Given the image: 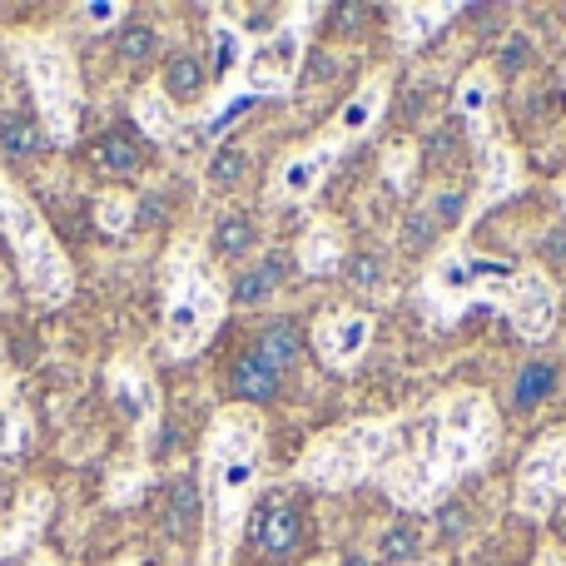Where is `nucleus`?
I'll use <instances>...</instances> for the list:
<instances>
[{"mask_svg":"<svg viewBox=\"0 0 566 566\" xmlns=\"http://www.w3.org/2000/svg\"><path fill=\"white\" fill-rule=\"evenodd\" d=\"M497 452V408L488 392H458L442 408L398 422V448L382 468V488L398 507H432L458 478Z\"/></svg>","mask_w":566,"mask_h":566,"instance_id":"nucleus-1","label":"nucleus"},{"mask_svg":"<svg viewBox=\"0 0 566 566\" xmlns=\"http://www.w3.org/2000/svg\"><path fill=\"white\" fill-rule=\"evenodd\" d=\"M224 289L209 274L195 239H179L165 264V358H189L214 338L224 318Z\"/></svg>","mask_w":566,"mask_h":566,"instance_id":"nucleus-2","label":"nucleus"},{"mask_svg":"<svg viewBox=\"0 0 566 566\" xmlns=\"http://www.w3.org/2000/svg\"><path fill=\"white\" fill-rule=\"evenodd\" d=\"M0 234H6V244L15 249L20 279H25L30 298H35L40 308H60V303L75 293V269H70L60 239L50 234L40 209L20 195V185L6 175V169H0Z\"/></svg>","mask_w":566,"mask_h":566,"instance_id":"nucleus-3","label":"nucleus"},{"mask_svg":"<svg viewBox=\"0 0 566 566\" xmlns=\"http://www.w3.org/2000/svg\"><path fill=\"white\" fill-rule=\"evenodd\" d=\"M259 442H264V428H259V418L244 408H224L214 418V428H209L205 462H209V502H214L219 542H224V532L239 527L249 497H254Z\"/></svg>","mask_w":566,"mask_h":566,"instance_id":"nucleus-4","label":"nucleus"},{"mask_svg":"<svg viewBox=\"0 0 566 566\" xmlns=\"http://www.w3.org/2000/svg\"><path fill=\"white\" fill-rule=\"evenodd\" d=\"M392 448H398V422H353L343 432H328L318 438L308 452H303V478L313 488H353L363 478H382V468L392 462Z\"/></svg>","mask_w":566,"mask_h":566,"instance_id":"nucleus-5","label":"nucleus"},{"mask_svg":"<svg viewBox=\"0 0 566 566\" xmlns=\"http://www.w3.org/2000/svg\"><path fill=\"white\" fill-rule=\"evenodd\" d=\"M517 269L502 259H482V254H442L438 264L422 279V308L432 323H452L458 313H468L472 303H497L507 298Z\"/></svg>","mask_w":566,"mask_h":566,"instance_id":"nucleus-6","label":"nucleus"},{"mask_svg":"<svg viewBox=\"0 0 566 566\" xmlns=\"http://www.w3.org/2000/svg\"><path fill=\"white\" fill-rule=\"evenodd\" d=\"M20 65L30 75V90H35V105H40V125H45L50 145H70L80 125V70L70 60V50L60 45L55 35H30L20 45Z\"/></svg>","mask_w":566,"mask_h":566,"instance_id":"nucleus-7","label":"nucleus"},{"mask_svg":"<svg viewBox=\"0 0 566 566\" xmlns=\"http://www.w3.org/2000/svg\"><path fill=\"white\" fill-rule=\"evenodd\" d=\"M303 10L308 6H298L279 30H269V35L244 55V95L264 99V95H283V90L293 85L298 60H303V25H298Z\"/></svg>","mask_w":566,"mask_h":566,"instance_id":"nucleus-8","label":"nucleus"},{"mask_svg":"<svg viewBox=\"0 0 566 566\" xmlns=\"http://www.w3.org/2000/svg\"><path fill=\"white\" fill-rule=\"evenodd\" d=\"M566 497V432H552L547 442L527 452L517 472V507L527 517H552V507Z\"/></svg>","mask_w":566,"mask_h":566,"instance_id":"nucleus-9","label":"nucleus"},{"mask_svg":"<svg viewBox=\"0 0 566 566\" xmlns=\"http://www.w3.org/2000/svg\"><path fill=\"white\" fill-rule=\"evenodd\" d=\"M502 308H507L512 328H517L527 343L552 338V328H557V283L542 274V269H517Z\"/></svg>","mask_w":566,"mask_h":566,"instance_id":"nucleus-10","label":"nucleus"},{"mask_svg":"<svg viewBox=\"0 0 566 566\" xmlns=\"http://www.w3.org/2000/svg\"><path fill=\"white\" fill-rule=\"evenodd\" d=\"M368 343H373V318L358 308L328 313V318H318V328H313V353H318L328 368H353V363L368 353Z\"/></svg>","mask_w":566,"mask_h":566,"instance_id":"nucleus-11","label":"nucleus"},{"mask_svg":"<svg viewBox=\"0 0 566 566\" xmlns=\"http://www.w3.org/2000/svg\"><path fill=\"white\" fill-rule=\"evenodd\" d=\"M333 159H338V145H318V149H303V155L283 159L279 175H274V199H283V205L308 199L313 189L323 185V175L333 169Z\"/></svg>","mask_w":566,"mask_h":566,"instance_id":"nucleus-12","label":"nucleus"},{"mask_svg":"<svg viewBox=\"0 0 566 566\" xmlns=\"http://www.w3.org/2000/svg\"><path fill=\"white\" fill-rule=\"evenodd\" d=\"M303 537V522L293 512L289 497H264V507L254 512V542L269 552V557H289Z\"/></svg>","mask_w":566,"mask_h":566,"instance_id":"nucleus-13","label":"nucleus"},{"mask_svg":"<svg viewBox=\"0 0 566 566\" xmlns=\"http://www.w3.org/2000/svg\"><path fill=\"white\" fill-rule=\"evenodd\" d=\"M195 522H199V482L185 472V478H175L165 488V512H159V527H165L169 542H185L189 532H195Z\"/></svg>","mask_w":566,"mask_h":566,"instance_id":"nucleus-14","label":"nucleus"},{"mask_svg":"<svg viewBox=\"0 0 566 566\" xmlns=\"http://www.w3.org/2000/svg\"><path fill=\"white\" fill-rule=\"evenodd\" d=\"M298 264H303V274H313V279L338 274V264H343V234H338V224L318 219V224L303 234V244H298Z\"/></svg>","mask_w":566,"mask_h":566,"instance_id":"nucleus-15","label":"nucleus"},{"mask_svg":"<svg viewBox=\"0 0 566 566\" xmlns=\"http://www.w3.org/2000/svg\"><path fill=\"white\" fill-rule=\"evenodd\" d=\"M382 99H388V80H382V75H373L368 85H363L358 95H353L348 105L338 109V139L368 135V129L378 125V115H382Z\"/></svg>","mask_w":566,"mask_h":566,"instance_id":"nucleus-16","label":"nucleus"},{"mask_svg":"<svg viewBox=\"0 0 566 566\" xmlns=\"http://www.w3.org/2000/svg\"><path fill=\"white\" fill-rule=\"evenodd\" d=\"M109 388H115V402L125 408V418L155 422V388L145 382V373H139V368H129V363L109 368Z\"/></svg>","mask_w":566,"mask_h":566,"instance_id":"nucleus-17","label":"nucleus"},{"mask_svg":"<svg viewBox=\"0 0 566 566\" xmlns=\"http://www.w3.org/2000/svg\"><path fill=\"white\" fill-rule=\"evenodd\" d=\"M45 145H50V135H45V125H40L35 115H20V109H6V115H0V155L30 159V155H40Z\"/></svg>","mask_w":566,"mask_h":566,"instance_id":"nucleus-18","label":"nucleus"},{"mask_svg":"<svg viewBox=\"0 0 566 566\" xmlns=\"http://www.w3.org/2000/svg\"><path fill=\"white\" fill-rule=\"evenodd\" d=\"M517 185H522V165H517V155H512V145L492 139L488 175H482V205H502L507 195H517Z\"/></svg>","mask_w":566,"mask_h":566,"instance_id":"nucleus-19","label":"nucleus"},{"mask_svg":"<svg viewBox=\"0 0 566 566\" xmlns=\"http://www.w3.org/2000/svg\"><path fill=\"white\" fill-rule=\"evenodd\" d=\"M279 283H283V259L269 254L264 264H254L244 279L234 283V303H244V308H259V303H269L279 293Z\"/></svg>","mask_w":566,"mask_h":566,"instance_id":"nucleus-20","label":"nucleus"},{"mask_svg":"<svg viewBox=\"0 0 566 566\" xmlns=\"http://www.w3.org/2000/svg\"><path fill=\"white\" fill-rule=\"evenodd\" d=\"M392 15H398V45L408 50V45H418V40H428L442 20L458 15V6H402V10H392Z\"/></svg>","mask_w":566,"mask_h":566,"instance_id":"nucleus-21","label":"nucleus"},{"mask_svg":"<svg viewBox=\"0 0 566 566\" xmlns=\"http://www.w3.org/2000/svg\"><path fill=\"white\" fill-rule=\"evenodd\" d=\"M90 159H95V169H99V175H109V179L139 175V149L129 145L125 135H99L95 149H90Z\"/></svg>","mask_w":566,"mask_h":566,"instance_id":"nucleus-22","label":"nucleus"},{"mask_svg":"<svg viewBox=\"0 0 566 566\" xmlns=\"http://www.w3.org/2000/svg\"><path fill=\"white\" fill-rule=\"evenodd\" d=\"M249 175V149L244 145H219L205 159V185L209 189H239Z\"/></svg>","mask_w":566,"mask_h":566,"instance_id":"nucleus-23","label":"nucleus"},{"mask_svg":"<svg viewBox=\"0 0 566 566\" xmlns=\"http://www.w3.org/2000/svg\"><path fill=\"white\" fill-rule=\"evenodd\" d=\"M214 249L224 259H249L259 249V229H254V219L249 214H224L214 224Z\"/></svg>","mask_w":566,"mask_h":566,"instance_id":"nucleus-24","label":"nucleus"},{"mask_svg":"<svg viewBox=\"0 0 566 566\" xmlns=\"http://www.w3.org/2000/svg\"><path fill=\"white\" fill-rule=\"evenodd\" d=\"M552 388H557V368L552 363H527V368L517 373V382H512V408H537L542 398H552Z\"/></svg>","mask_w":566,"mask_h":566,"instance_id":"nucleus-25","label":"nucleus"},{"mask_svg":"<svg viewBox=\"0 0 566 566\" xmlns=\"http://www.w3.org/2000/svg\"><path fill=\"white\" fill-rule=\"evenodd\" d=\"M259 358H264L274 373L293 368V363H298V328H293L289 318H283V323H269L264 338H259Z\"/></svg>","mask_w":566,"mask_h":566,"instance_id":"nucleus-26","label":"nucleus"},{"mask_svg":"<svg viewBox=\"0 0 566 566\" xmlns=\"http://www.w3.org/2000/svg\"><path fill=\"white\" fill-rule=\"evenodd\" d=\"M165 95L169 99H195L205 95V60L195 55H175L165 65Z\"/></svg>","mask_w":566,"mask_h":566,"instance_id":"nucleus-27","label":"nucleus"},{"mask_svg":"<svg viewBox=\"0 0 566 566\" xmlns=\"http://www.w3.org/2000/svg\"><path fill=\"white\" fill-rule=\"evenodd\" d=\"M274 382H279V373L269 368V363L259 358V353L239 358V368H234V388H239V398L264 402V398H274Z\"/></svg>","mask_w":566,"mask_h":566,"instance_id":"nucleus-28","label":"nucleus"},{"mask_svg":"<svg viewBox=\"0 0 566 566\" xmlns=\"http://www.w3.org/2000/svg\"><path fill=\"white\" fill-rule=\"evenodd\" d=\"M135 115H139V125L149 129L155 139H169V135H179V115L165 105V95L159 90H149V95H139V105H135Z\"/></svg>","mask_w":566,"mask_h":566,"instance_id":"nucleus-29","label":"nucleus"},{"mask_svg":"<svg viewBox=\"0 0 566 566\" xmlns=\"http://www.w3.org/2000/svg\"><path fill=\"white\" fill-rule=\"evenodd\" d=\"M239 65H244V30L229 25V20H214V70L234 75Z\"/></svg>","mask_w":566,"mask_h":566,"instance_id":"nucleus-30","label":"nucleus"},{"mask_svg":"<svg viewBox=\"0 0 566 566\" xmlns=\"http://www.w3.org/2000/svg\"><path fill=\"white\" fill-rule=\"evenodd\" d=\"M418 547H422V532H418V522H392L388 532H382V557L388 562H412L418 557Z\"/></svg>","mask_w":566,"mask_h":566,"instance_id":"nucleus-31","label":"nucleus"},{"mask_svg":"<svg viewBox=\"0 0 566 566\" xmlns=\"http://www.w3.org/2000/svg\"><path fill=\"white\" fill-rule=\"evenodd\" d=\"M155 50H159L155 25H125L119 30V60H125V65H145V60H155Z\"/></svg>","mask_w":566,"mask_h":566,"instance_id":"nucleus-32","label":"nucleus"},{"mask_svg":"<svg viewBox=\"0 0 566 566\" xmlns=\"http://www.w3.org/2000/svg\"><path fill=\"white\" fill-rule=\"evenodd\" d=\"M432 239H438V224H432L428 209H418V214L402 219V229H398V249H402V254H428Z\"/></svg>","mask_w":566,"mask_h":566,"instance_id":"nucleus-33","label":"nucleus"},{"mask_svg":"<svg viewBox=\"0 0 566 566\" xmlns=\"http://www.w3.org/2000/svg\"><path fill=\"white\" fill-rule=\"evenodd\" d=\"M428 214H432V224L438 229H458L462 214H468V195H462L458 185H442L438 195L428 199Z\"/></svg>","mask_w":566,"mask_h":566,"instance_id":"nucleus-34","label":"nucleus"},{"mask_svg":"<svg viewBox=\"0 0 566 566\" xmlns=\"http://www.w3.org/2000/svg\"><path fill=\"white\" fill-rule=\"evenodd\" d=\"M25 438H30V422H25V408H20L15 398L0 408V452L6 458H15L20 448H25Z\"/></svg>","mask_w":566,"mask_h":566,"instance_id":"nucleus-35","label":"nucleus"},{"mask_svg":"<svg viewBox=\"0 0 566 566\" xmlns=\"http://www.w3.org/2000/svg\"><path fill=\"white\" fill-rule=\"evenodd\" d=\"M95 219H99V229H105V234H125V229L135 224V199H129V195H105L95 205Z\"/></svg>","mask_w":566,"mask_h":566,"instance_id":"nucleus-36","label":"nucleus"},{"mask_svg":"<svg viewBox=\"0 0 566 566\" xmlns=\"http://www.w3.org/2000/svg\"><path fill=\"white\" fill-rule=\"evenodd\" d=\"M488 105H492V80L482 75V70H472V75L458 85V109L462 115H472V119H482L488 115Z\"/></svg>","mask_w":566,"mask_h":566,"instance_id":"nucleus-37","label":"nucleus"},{"mask_svg":"<svg viewBox=\"0 0 566 566\" xmlns=\"http://www.w3.org/2000/svg\"><path fill=\"white\" fill-rule=\"evenodd\" d=\"M532 55H537V45H532V35H507V45H502V55H497V65L507 70V75H517V70H527L532 65Z\"/></svg>","mask_w":566,"mask_h":566,"instance_id":"nucleus-38","label":"nucleus"},{"mask_svg":"<svg viewBox=\"0 0 566 566\" xmlns=\"http://www.w3.org/2000/svg\"><path fill=\"white\" fill-rule=\"evenodd\" d=\"M382 169H388V185L392 189H408V179H412V149L408 145H392L388 159H382Z\"/></svg>","mask_w":566,"mask_h":566,"instance_id":"nucleus-39","label":"nucleus"},{"mask_svg":"<svg viewBox=\"0 0 566 566\" xmlns=\"http://www.w3.org/2000/svg\"><path fill=\"white\" fill-rule=\"evenodd\" d=\"M80 20H85L90 30H105V25H115V20H125V6H115V0H90V6H80Z\"/></svg>","mask_w":566,"mask_h":566,"instance_id":"nucleus-40","label":"nucleus"},{"mask_svg":"<svg viewBox=\"0 0 566 566\" xmlns=\"http://www.w3.org/2000/svg\"><path fill=\"white\" fill-rule=\"evenodd\" d=\"M348 279H353V289H363V293H373V289H382V259H373V254H363V259H353V269H348Z\"/></svg>","mask_w":566,"mask_h":566,"instance_id":"nucleus-41","label":"nucleus"},{"mask_svg":"<svg viewBox=\"0 0 566 566\" xmlns=\"http://www.w3.org/2000/svg\"><path fill=\"white\" fill-rule=\"evenodd\" d=\"M542 264H566V224H552L542 234Z\"/></svg>","mask_w":566,"mask_h":566,"instance_id":"nucleus-42","label":"nucleus"},{"mask_svg":"<svg viewBox=\"0 0 566 566\" xmlns=\"http://www.w3.org/2000/svg\"><path fill=\"white\" fill-rule=\"evenodd\" d=\"M438 527H442V537H458V532L468 527V517H462V507H458V502H442V512H438Z\"/></svg>","mask_w":566,"mask_h":566,"instance_id":"nucleus-43","label":"nucleus"},{"mask_svg":"<svg viewBox=\"0 0 566 566\" xmlns=\"http://www.w3.org/2000/svg\"><path fill=\"white\" fill-rule=\"evenodd\" d=\"M199 566H229V542H209L205 547V557H199Z\"/></svg>","mask_w":566,"mask_h":566,"instance_id":"nucleus-44","label":"nucleus"},{"mask_svg":"<svg viewBox=\"0 0 566 566\" xmlns=\"http://www.w3.org/2000/svg\"><path fill=\"white\" fill-rule=\"evenodd\" d=\"M0 512H15V502H10V478H6V468H0Z\"/></svg>","mask_w":566,"mask_h":566,"instance_id":"nucleus-45","label":"nucleus"},{"mask_svg":"<svg viewBox=\"0 0 566 566\" xmlns=\"http://www.w3.org/2000/svg\"><path fill=\"white\" fill-rule=\"evenodd\" d=\"M537 566H566V557H562V552H542Z\"/></svg>","mask_w":566,"mask_h":566,"instance_id":"nucleus-46","label":"nucleus"},{"mask_svg":"<svg viewBox=\"0 0 566 566\" xmlns=\"http://www.w3.org/2000/svg\"><path fill=\"white\" fill-rule=\"evenodd\" d=\"M30 566H50V557H35V562H30Z\"/></svg>","mask_w":566,"mask_h":566,"instance_id":"nucleus-47","label":"nucleus"},{"mask_svg":"<svg viewBox=\"0 0 566 566\" xmlns=\"http://www.w3.org/2000/svg\"><path fill=\"white\" fill-rule=\"evenodd\" d=\"M308 566H338V562H308Z\"/></svg>","mask_w":566,"mask_h":566,"instance_id":"nucleus-48","label":"nucleus"},{"mask_svg":"<svg viewBox=\"0 0 566 566\" xmlns=\"http://www.w3.org/2000/svg\"><path fill=\"white\" fill-rule=\"evenodd\" d=\"M119 566H139V562H119Z\"/></svg>","mask_w":566,"mask_h":566,"instance_id":"nucleus-49","label":"nucleus"},{"mask_svg":"<svg viewBox=\"0 0 566 566\" xmlns=\"http://www.w3.org/2000/svg\"><path fill=\"white\" fill-rule=\"evenodd\" d=\"M562 205H566V185H562Z\"/></svg>","mask_w":566,"mask_h":566,"instance_id":"nucleus-50","label":"nucleus"},{"mask_svg":"<svg viewBox=\"0 0 566 566\" xmlns=\"http://www.w3.org/2000/svg\"><path fill=\"white\" fill-rule=\"evenodd\" d=\"M482 566H492V562H482Z\"/></svg>","mask_w":566,"mask_h":566,"instance_id":"nucleus-51","label":"nucleus"}]
</instances>
